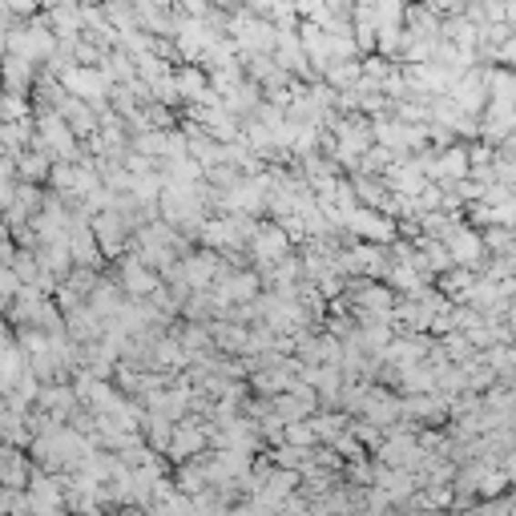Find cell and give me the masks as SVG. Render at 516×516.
Masks as SVG:
<instances>
[{
	"label": "cell",
	"instance_id": "cell-1",
	"mask_svg": "<svg viewBox=\"0 0 516 516\" xmlns=\"http://www.w3.org/2000/svg\"><path fill=\"white\" fill-rule=\"evenodd\" d=\"M448 250H452L456 267H472V270H481V267H484V258H488L481 230L468 227V222H460V227H456V234L448 238Z\"/></svg>",
	"mask_w": 516,
	"mask_h": 516
},
{
	"label": "cell",
	"instance_id": "cell-2",
	"mask_svg": "<svg viewBox=\"0 0 516 516\" xmlns=\"http://www.w3.org/2000/svg\"><path fill=\"white\" fill-rule=\"evenodd\" d=\"M202 448H206V428H202V424H194V420H182V424H174L166 452H170L177 464H186L190 456H198Z\"/></svg>",
	"mask_w": 516,
	"mask_h": 516
},
{
	"label": "cell",
	"instance_id": "cell-3",
	"mask_svg": "<svg viewBox=\"0 0 516 516\" xmlns=\"http://www.w3.org/2000/svg\"><path fill=\"white\" fill-rule=\"evenodd\" d=\"M121 283H126L129 295H137V298H142V295H154L157 275L146 267L142 258H126V262H121Z\"/></svg>",
	"mask_w": 516,
	"mask_h": 516
},
{
	"label": "cell",
	"instance_id": "cell-4",
	"mask_svg": "<svg viewBox=\"0 0 516 516\" xmlns=\"http://www.w3.org/2000/svg\"><path fill=\"white\" fill-rule=\"evenodd\" d=\"M126 234H129V222L117 218V214H101V218L93 222V238L106 242V255H117L121 242H126Z\"/></svg>",
	"mask_w": 516,
	"mask_h": 516
},
{
	"label": "cell",
	"instance_id": "cell-5",
	"mask_svg": "<svg viewBox=\"0 0 516 516\" xmlns=\"http://www.w3.org/2000/svg\"><path fill=\"white\" fill-rule=\"evenodd\" d=\"M481 238H484V250L488 255H509V250H516V230L512 227H484L481 230Z\"/></svg>",
	"mask_w": 516,
	"mask_h": 516
},
{
	"label": "cell",
	"instance_id": "cell-6",
	"mask_svg": "<svg viewBox=\"0 0 516 516\" xmlns=\"http://www.w3.org/2000/svg\"><path fill=\"white\" fill-rule=\"evenodd\" d=\"M311 428H315V436L323 440V444H331V440L347 428V420L339 416V411H327V416H311Z\"/></svg>",
	"mask_w": 516,
	"mask_h": 516
},
{
	"label": "cell",
	"instance_id": "cell-7",
	"mask_svg": "<svg viewBox=\"0 0 516 516\" xmlns=\"http://www.w3.org/2000/svg\"><path fill=\"white\" fill-rule=\"evenodd\" d=\"M504 21L516 25V0H504Z\"/></svg>",
	"mask_w": 516,
	"mask_h": 516
}]
</instances>
